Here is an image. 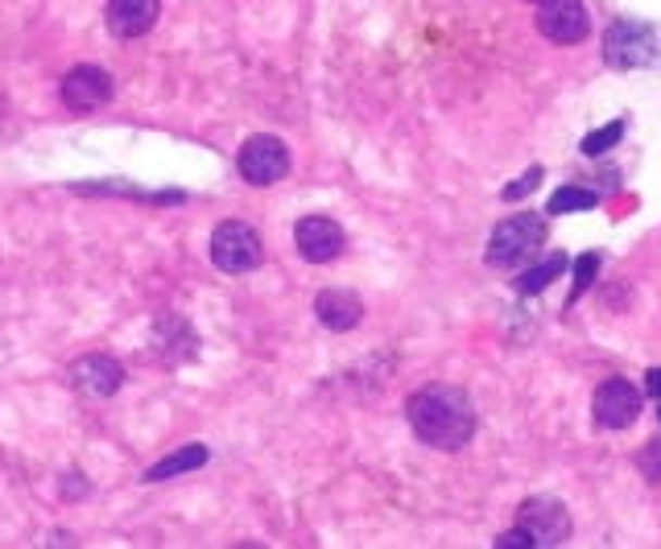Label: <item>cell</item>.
<instances>
[{
    "label": "cell",
    "mask_w": 661,
    "mask_h": 549,
    "mask_svg": "<svg viewBox=\"0 0 661 549\" xmlns=\"http://www.w3.org/2000/svg\"><path fill=\"white\" fill-rule=\"evenodd\" d=\"M645 388H649V397H658L661 401V367H653V372L645 376Z\"/></svg>",
    "instance_id": "22"
},
{
    "label": "cell",
    "mask_w": 661,
    "mask_h": 549,
    "mask_svg": "<svg viewBox=\"0 0 661 549\" xmlns=\"http://www.w3.org/2000/svg\"><path fill=\"white\" fill-rule=\"evenodd\" d=\"M596 273H599V257L596 252H587L583 261L575 265V285H571V302H578V294L587 289V285L596 282Z\"/></svg>",
    "instance_id": "20"
},
{
    "label": "cell",
    "mask_w": 661,
    "mask_h": 549,
    "mask_svg": "<svg viewBox=\"0 0 661 549\" xmlns=\"http://www.w3.org/2000/svg\"><path fill=\"white\" fill-rule=\"evenodd\" d=\"M637 467H640V475H645L649 484H658V488H661V438H653L649 447L640 450V454H637Z\"/></svg>",
    "instance_id": "18"
},
{
    "label": "cell",
    "mask_w": 661,
    "mask_h": 549,
    "mask_svg": "<svg viewBox=\"0 0 661 549\" xmlns=\"http://www.w3.org/2000/svg\"><path fill=\"white\" fill-rule=\"evenodd\" d=\"M492 546H496V549H513V546H516V549H534V537H529V533L516 525L513 533H500Z\"/></svg>",
    "instance_id": "21"
},
{
    "label": "cell",
    "mask_w": 661,
    "mask_h": 549,
    "mask_svg": "<svg viewBox=\"0 0 661 549\" xmlns=\"http://www.w3.org/2000/svg\"><path fill=\"white\" fill-rule=\"evenodd\" d=\"M603 59H608V66H616V71L649 66V62L658 59V38H653V29H649L645 21L620 17L612 21L608 34H603Z\"/></svg>",
    "instance_id": "3"
},
{
    "label": "cell",
    "mask_w": 661,
    "mask_h": 549,
    "mask_svg": "<svg viewBox=\"0 0 661 549\" xmlns=\"http://www.w3.org/2000/svg\"><path fill=\"white\" fill-rule=\"evenodd\" d=\"M207 463V447H199V442H190V447L174 450V454H165L162 463H153V467L145 471V479L149 484H162V479H174V475H186V471L203 467Z\"/></svg>",
    "instance_id": "14"
},
{
    "label": "cell",
    "mask_w": 661,
    "mask_h": 549,
    "mask_svg": "<svg viewBox=\"0 0 661 549\" xmlns=\"http://www.w3.org/2000/svg\"><path fill=\"white\" fill-rule=\"evenodd\" d=\"M314 314L327 330H351L364 319V302L351 294V289H323L314 298Z\"/></svg>",
    "instance_id": "13"
},
{
    "label": "cell",
    "mask_w": 661,
    "mask_h": 549,
    "mask_svg": "<svg viewBox=\"0 0 661 549\" xmlns=\"http://www.w3.org/2000/svg\"><path fill=\"white\" fill-rule=\"evenodd\" d=\"M658 405H661V401H658Z\"/></svg>",
    "instance_id": "24"
},
{
    "label": "cell",
    "mask_w": 661,
    "mask_h": 549,
    "mask_svg": "<svg viewBox=\"0 0 661 549\" xmlns=\"http://www.w3.org/2000/svg\"><path fill=\"white\" fill-rule=\"evenodd\" d=\"M541 245H546V220L541 215H513V220L496 224L492 240H488V265L516 269Z\"/></svg>",
    "instance_id": "2"
},
{
    "label": "cell",
    "mask_w": 661,
    "mask_h": 549,
    "mask_svg": "<svg viewBox=\"0 0 661 549\" xmlns=\"http://www.w3.org/2000/svg\"><path fill=\"white\" fill-rule=\"evenodd\" d=\"M537 183H541V170L534 165L529 174H521V183H509V186H504V190H500V199H504V203H521L525 195H534Z\"/></svg>",
    "instance_id": "19"
},
{
    "label": "cell",
    "mask_w": 661,
    "mask_h": 549,
    "mask_svg": "<svg viewBox=\"0 0 661 549\" xmlns=\"http://www.w3.org/2000/svg\"><path fill=\"white\" fill-rule=\"evenodd\" d=\"M211 261H215V269H224V273H252V269H261V261H265V245H261V236L248 224L227 220V224H220L211 232Z\"/></svg>",
    "instance_id": "4"
},
{
    "label": "cell",
    "mask_w": 661,
    "mask_h": 549,
    "mask_svg": "<svg viewBox=\"0 0 661 549\" xmlns=\"http://www.w3.org/2000/svg\"><path fill=\"white\" fill-rule=\"evenodd\" d=\"M413 434L434 450H463L475 434V409L467 392L454 385H426L410 397Z\"/></svg>",
    "instance_id": "1"
},
{
    "label": "cell",
    "mask_w": 661,
    "mask_h": 549,
    "mask_svg": "<svg viewBox=\"0 0 661 549\" xmlns=\"http://www.w3.org/2000/svg\"><path fill=\"white\" fill-rule=\"evenodd\" d=\"M591 17L583 9V0H537V34L558 41V46H575L587 38Z\"/></svg>",
    "instance_id": "6"
},
{
    "label": "cell",
    "mask_w": 661,
    "mask_h": 549,
    "mask_svg": "<svg viewBox=\"0 0 661 549\" xmlns=\"http://www.w3.org/2000/svg\"><path fill=\"white\" fill-rule=\"evenodd\" d=\"M599 203L596 190H587V186H562V190H554L550 195V215H571V211H591V207Z\"/></svg>",
    "instance_id": "15"
},
{
    "label": "cell",
    "mask_w": 661,
    "mask_h": 549,
    "mask_svg": "<svg viewBox=\"0 0 661 549\" xmlns=\"http://www.w3.org/2000/svg\"><path fill=\"white\" fill-rule=\"evenodd\" d=\"M71 385L79 388L83 397H112L116 388L124 385V367L121 360H112V355H79L75 364H71Z\"/></svg>",
    "instance_id": "11"
},
{
    "label": "cell",
    "mask_w": 661,
    "mask_h": 549,
    "mask_svg": "<svg viewBox=\"0 0 661 549\" xmlns=\"http://www.w3.org/2000/svg\"><path fill=\"white\" fill-rule=\"evenodd\" d=\"M620 137H624V124L612 121V124H603V128H596V133H587L578 149H583L587 158H599V153H608V149H612V145H616Z\"/></svg>",
    "instance_id": "17"
},
{
    "label": "cell",
    "mask_w": 661,
    "mask_h": 549,
    "mask_svg": "<svg viewBox=\"0 0 661 549\" xmlns=\"http://www.w3.org/2000/svg\"><path fill=\"white\" fill-rule=\"evenodd\" d=\"M112 100V75L100 71V66H75L66 71L62 79V103L71 112H96L103 103Z\"/></svg>",
    "instance_id": "10"
},
{
    "label": "cell",
    "mask_w": 661,
    "mask_h": 549,
    "mask_svg": "<svg viewBox=\"0 0 661 549\" xmlns=\"http://www.w3.org/2000/svg\"><path fill=\"white\" fill-rule=\"evenodd\" d=\"M529 4H537V0H529Z\"/></svg>",
    "instance_id": "23"
},
{
    "label": "cell",
    "mask_w": 661,
    "mask_h": 549,
    "mask_svg": "<svg viewBox=\"0 0 661 549\" xmlns=\"http://www.w3.org/2000/svg\"><path fill=\"white\" fill-rule=\"evenodd\" d=\"M516 525L534 537V546H562L571 537V512L550 496H534L516 509Z\"/></svg>",
    "instance_id": "7"
},
{
    "label": "cell",
    "mask_w": 661,
    "mask_h": 549,
    "mask_svg": "<svg viewBox=\"0 0 661 549\" xmlns=\"http://www.w3.org/2000/svg\"><path fill=\"white\" fill-rule=\"evenodd\" d=\"M294 245L302 252V261L327 265V261H335V257L344 252L348 236H344V227L335 224V220H327V215H307V220H298V227H294Z\"/></svg>",
    "instance_id": "8"
},
{
    "label": "cell",
    "mask_w": 661,
    "mask_h": 549,
    "mask_svg": "<svg viewBox=\"0 0 661 549\" xmlns=\"http://www.w3.org/2000/svg\"><path fill=\"white\" fill-rule=\"evenodd\" d=\"M158 13H162V0H108L103 21L116 38H141L158 25Z\"/></svg>",
    "instance_id": "12"
},
{
    "label": "cell",
    "mask_w": 661,
    "mask_h": 549,
    "mask_svg": "<svg viewBox=\"0 0 661 549\" xmlns=\"http://www.w3.org/2000/svg\"><path fill=\"white\" fill-rule=\"evenodd\" d=\"M240 178L252 186H273L282 183L289 174V149L286 141H277V137H269V133H257V137H248L240 145Z\"/></svg>",
    "instance_id": "5"
},
{
    "label": "cell",
    "mask_w": 661,
    "mask_h": 549,
    "mask_svg": "<svg viewBox=\"0 0 661 549\" xmlns=\"http://www.w3.org/2000/svg\"><path fill=\"white\" fill-rule=\"evenodd\" d=\"M591 409H596V422L603 429H628L640 417V392L616 376V380H603L596 388Z\"/></svg>",
    "instance_id": "9"
},
{
    "label": "cell",
    "mask_w": 661,
    "mask_h": 549,
    "mask_svg": "<svg viewBox=\"0 0 661 549\" xmlns=\"http://www.w3.org/2000/svg\"><path fill=\"white\" fill-rule=\"evenodd\" d=\"M562 269H566V257H562V252H554L550 261H541L537 269H529L525 277H516V294H541V289L554 282Z\"/></svg>",
    "instance_id": "16"
}]
</instances>
